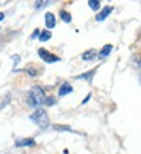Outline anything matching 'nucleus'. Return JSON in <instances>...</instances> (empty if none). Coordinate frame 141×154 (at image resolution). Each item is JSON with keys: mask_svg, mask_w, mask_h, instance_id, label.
Wrapping results in <instances>:
<instances>
[{"mask_svg": "<svg viewBox=\"0 0 141 154\" xmlns=\"http://www.w3.org/2000/svg\"><path fill=\"white\" fill-rule=\"evenodd\" d=\"M112 9H114L112 6H106V8H103V9H102V11L97 14L96 20H97V21H103V20H105V18H106V17H108V15L112 12Z\"/></svg>", "mask_w": 141, "mask_h": 154, "instance_id": "nucleus-6", "label": "nucleus"}, {"mask_svg": "<svg viewBox=\"0 0 141 154\" xmlns=\"http://www.w3.org/2000/svg\"><path fill=\"white\" fill-rule=\"evenodd\" d=\"M88 6L94 11H99L100 9V2H97V0H90L88 2Z\"/></svg>", "mask_w": 141, "mask_h": 154, "instance_id": "nucleus-14", "label": "nucleus"}, {"mask_svg": "<svg viewBox=\"0 0 141 154\" xmlns=\"http://www.w3.org/2000/svg\"><path fill=\"white\" fill-rule=\"evenodd\" d=\"M3 17H5V14H3V12H0V20H3Z\"/></svg>", "mask_w": 141, "mask_h": 154, "instance_id": "nucleus-19", "label": "nucleus"}, {"mask_svg": "<svg viewBox=\"0 0 141 154\" xmlns=\"http://www.w3.org/2000/svg\"><path fill=\"white\" fill-rule=\"evenodd\" d=\"M111 51H112V45H106V46H103V49H102L97 55H99V58L103 60V58H106V57L111 54Z\"/></svg>", "mask_w": 141, "mask_h": 154, "instance_id": "nucleus-9", "label": "nucleus"}, {"mask_svg": "<svg viewBox=\"0 0 141 154\" xmlns=\"http://www.w3.org/2000/svg\"><path fill=\"white\" fill-rule=\"evenodd\" d=\"M90 98H91V96H90V95H88V96H87V98H85V99H84V101H82V104H85V102H88V101H90Z\"/></svg>", "mask_w": 141, "mask_h": 154, "instance_id": "nucleus-18", "label": "nucleus"}, {"mask_svg": "<svg viewBox=\"0 0 141 154\" xmlns=\"http://www.w3.org/2000/svg\"><path fill=\"white\" fill-rule=\"evenodd\" d=\"M49 5V2H35V8L37 9H41L43 6H47Z\"/></svg>", "mask_w": 141, "mask_h": 154, "instance_id": "nucleus-15", "label": "nucleus"}, {"mask_svg": "<svg viewBox=\"0 0 141 154\" xmlns=\"http://www.w3.org/2000/svg\"><path fill=\"white\" fill-rule=\"evenodd\" d=\"M31 121L35 122L40 128H47L50 125V121H49V116H47V113L44 112L43 108H38L35 110V112L31 115Z\"/></svg>", "mask_w": 141, "mask_h": 154, "instance_id": "nucleus-2", "label": "nucleus"}, {"mask_svg": "<svg viewBox=\"0 0 141 154\" xmlns=\"http://www.w3.org/2000/svg\"><path fill=\"white\" fill-rule=\"evenodd\" d=\"M35 145V139L32 137H26V139H18L15 142V146H34Z\"/></svg>", "mask_w": 141, "mask_h": 154, "instance_id": "nucleus-5", "label": "nucleus"}, {"mask_svg": "<svg viewBox=\"0 0 141 154\" xmlns=\"http://www.w3.org/2000/svg\"><path fill=\"white\" fill-rule=\"evenodd\" d=\"M38 55H40L41 60L46 61V63H58V61H59V57H56V55H53V54H50V52H47V51H44V49H40V51H38Z\"/></svg>", "mask_w": 141, "mask_h": 154, "instance_id": "nucleus-3", "label": "nucleus"}, {"mask_svg": "<svg viewBox=\"0 0 141 154\" xmlns=\"http://www.w3.org/2000/svg\"><path fill=\"white\" fill-rule=\"evenodd\" d=\"M96 57H97L96 49H90V51H87V52L82 54V60H84V61H91V60H94Z\"/></svg>", "mask_w": 141, "mask_h": 154, "instance_id": "nucleus-8", "label": "nucleus"}, {"mask_svg": "<svg viewBox=\"0 0 141 154\" xmlns=\"http://www.w3.org/2000/svg\"><path fill=\"white\" fill-rule=\"evenodd\" d=\"M44 104H46L47 107H50V105H53V104H55V98H46Z\"/></svg>", "mask_w": 141, "mask_h": 154, "instance_id": "nucleus-16", "label": "nucleus"}, {"mask_svg": "<svg viewBox=\"0 0 141 154\" xmlns=\"http://www.w3.org/2000/svg\"><path fill=\"white\" fill-rule=\"evenodd\" d=\"M46 98H47V96H46L44 90L41 89L40 85H35V87H32L31 92H29V96H28V104H29L31 107H34V108H38L41 104H44Z\"/></svg>", "mask_w": 141, "mask_h": 154, "instance_id": "nucleus-1", "label": "nucleus"}, {"mask_svg": "<svg viewBox=\"0 0 141 154\" xmlns=\"http://www.w3.org/2000/svg\"><path fill=\"white\" fill-rule=\"evenodd\" d=\"M50 38H52V32H50V31H47V29L43 31V32L40 34V40H41L43 43H44V41H49Z\"/></svg>", "mask_w": 141, "mask_h": 154, "instance_id": "nucleus-11", "label": "nucleus"}, {"mask_svg": "<svg viewBox=\"0 0 141 154\" xmlns=\"http://www.w3.org/2000/svg\"><path fill=\"white\" fill-rule=\"evenodd\" d=\"M53 130L56 131H70V133H73L75 130H72V127H68V125H52Z\"/></svg>", "mask_w": 141, "mask_h": 154, "instance_id": "nucleus-12", "label": "nucleus"}, {"mask_svg": "<svg viewBox=\"0 0 141 154\" xmlns=\"http://www.w3.org/2000/svg\"><path fill=\"white\" fill-rule=\"evenodd\" d=\"M73 92V87H72V84H68V82H64L61 87H59V96H65V95H68V93H72Z\"/></svg>", "mask_w": 141, "mask_h": 154, "instance_id": "nucleus-7", "label": "nucleus"}, {"mask_svg": "<svg viewBox=\"0 0 141 154\" xmlns=\"http://www.w3.org/2000/svg\"><path fill=\"white\" fill-rule=\"evenodd\" d=\"M55 25H56V21H55V15H53L52 12H47V14H46V28H47V31L53 29V28H55Z\"/></svg>", "mask_w": 141, "mask_h": 154, "instance_id": "nucleus-4", "label": "nucleus"}, {"mask_svg": "<svg viewBox=\"0 0 141 154\" xmlns=\"http://www.w3.org/2000/svg\"><path fill=\"white\" fill-rule=\"evenodd\" d=\"M94 73H96V69H93L91 72H87V73H82V75H78L76 78H78V79H87L88 82H91V81H93Z\"/></svg>", "mask_w": 141, "mask_h": 154, "instance_id": "nucleus-10", "label": "nucleus"}, {"mask_svg": "<svg viewBox=\"0 0 141 154\" xmlns=\"http://www.w3.org/2000/svg\"><path fill=\"white\" fill-rule=\"evenodd\" d=\"M40 34H41V31H40V29H35V32L32 34L31 38H37V37H40Z\"/></svg>", "mask_w": 141, "mask_h": 154, "instance_id": "nucleus-17", "label": "nucleus"}, {"mask_svg": "<svg viewBox=\"0 0 141 154\" xmlns=\"http://www.w3.org/2000/svg\"><path fill=\"white\" fill-rule=\"evenodd\" d=\"M59 17L65 21V23H70V21H72V14H68L67 11H61L59 12Z\"/></svg>", "mask_w": 141, "mask_h": 154, "instance_id": "nucleus-13", "label": "nucleus"}]
</instances>
